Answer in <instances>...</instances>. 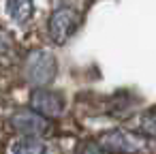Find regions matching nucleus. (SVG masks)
Returning <instances> with one entry per match:
<instances>
[{
  "label": "nucleus",
  "instance_id": "obj_1",
  "mask_svg": "<svg viewBox=\"0 0 156 154\" xmlns=\"http://www.w3.org/2000/svg\"><path fill=\"white\" fill-rule=\"evenodd\" d=\"M58 73L56 56L47 49H34L24 60V77L34 88H47Z\"/></svg>",
  "mask_w": 156,
  "mask_h": 154
},
{
  "label": "nucleus",
  "instance_id": "obj_2",
  "mask_svg": "<svg viewBox=\"0 0 156 154\" xmlns=\"http://www.w3.org/2000/svg\"><path fill=\"white\" fill-rule=\"evenodd\" d=\"M98 143L109 154H141L145 150V139L137 133L124 131V128H111L105 131L98 137Z\"/></svg>",
  "mask_w": 156,
  "mask_h": 154
},
{
  "label": "nucleus",
  "instance_id": "obj_3",
  "mask_svg": "<svg viewBox=\"0 0 156 154\" xmlns=\"http://www.w3.org/2000/svg\"><path fill=\"white\" fill-rule=\"evenodd\" d=\"M79 28V13L71 7H58L49 22H47V32H49V39L56 43V45H62L66 43L75 30Z\"/></svg>",
  "mask_w": 156,
  "mask_h": 154
},
{
  "label": "nucleus",
  "instance_id": "obj_4",
  "mask_svg": "<svg viewBox=\"0 0 156 154\" xmlns=\"http://www.w3.org/2000/svg\"><path fill=\"white\" fill-rule=\"evenodd\" d=\"M9 126L22 137H41L49 131V120L34 109H17L9 118Z\"/></svg>",
  "mask_w": 156,
  "mask_h": 154
},
{
  "label": "nucleus",
  "instance_id": "obj_5",
  "mask_svg": "<svg viewBox=\"0 0 156 154\" xmlns=\"http://www.w3.org/2000/svg\"><path fill=\"white\" fill-rule=\"evenodd\" d=\"M64 98L60 92L51 90V88H34L30 94V109H34L37 113H41L47 120L60 118L64 113Z\"/></svg>",
  "mask_w": 156,
  "mask_h": 154
},
{
  "label": "nucleus",
  "instance_id": "obj_6",
  "mask_svg": "<svg viewBox=\"0 0 156 154\" xmlns=\"http://www.w3.org/2000/svg\"><path fill=\"white\" fill-rule=\"evenodd\" d=\"M34 11V0H7V15L13 24L24 26Z\"/></svg>",
  "mask_w": 156,
  "mask_h": 154
},
{
  "label": "nucleus",
  "instance_id": "obj_7",
  "mask_svg": "<svg viewBox=\"0 0 156 154\" xmlns=\"http://www.w3.org/2000/svg\"><path fill=\"white\" fill-rule=\"evenodd\" d=\"M11 154H51V152H49V145L39 137H26L11 148Z\"/></svg>",
  "mask_w": 156,
  "mask_h": 154
},
{
  "label": "nucleus",
  "instance_id": "obj_8",
  "mask_svg": "<svg viewBox=\"0 0 156 154\" xmlns=\"http://www.w3.org/2000/svg\"><path fill=\"white\" fill-rule=\"evenodd\" d=\"M139 133L150 139H156V107L143 111V116L139 120Z\"/></svg>",
  "mask_w": 156,
  "mask_h": 154
},
{
  "label": "nucleus",
  "instance_id": "obj_9",
  "mask_svg": "<svg viewBox=\"0 0 156 154\" xmlns=\"http://www.w3.org/2000/svg\"><path fill=\"white\" fill-rule=\"evenodd\" d=\"M79 154H109V152L98 143V139H94V141H86L81 145V152Z\"/></svg>",
  "mask_w": 156,
  "mask_h": 154
}]
</instances>
